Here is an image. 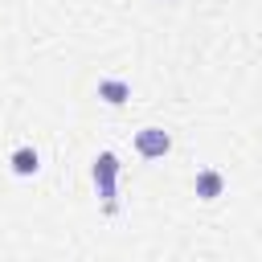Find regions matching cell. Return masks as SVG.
I'll return each mask as SVG.
<instances>
[{
  "label": "cell",
  "mask_w": 262,
  "mask_h": 262,
  "mask_svg": "<svg viewBox=\"0 0 262 262\" xmlns=\"http://www.w3.org/2000/svg\"><path fill=\"white\" fill-rule=\"evenodd\" d=\"M135 151L143 160H164L172 151V135L164 127H143V131H135Z\"/></svg>",
  "instance_id": "2"
},
{
  "label": "cell",
  "mask_w": 262,
  "mask_h": 262,
  "mask_svg": "<svg viewBox=\"0 0 262 262\" xmlns=\"http://www.w3.org/2000/svg\"><path fill=\"white\" fill-rule=\"evenodd\" d=\"M192 188H196V196H201V201H217V196L225 192V176H221L217 168H201V172H196V180H192Z\"/></svg>",
  "instance_id": "3"
},
{
  "label": "cell",
  "mask_w": 262,
  "mask_h": 262,
  "mask_svg": "<svg viewBox=\"0 0 262 262\" xmlns=\"http://www.w3.org/2000/svg\"><path fill=\"white\" fill-rule=\"evenodd\" d=\"M8 164H12V172H16V176H37L41 156H37V147H29V143H25V147H16V151H12V160H8Z\"/></svg>",
  "instance_id": "5"
},
{
  "label": "cell",
  "mask_w": 262,
  "mask_h": 262,
  "mask_svg": "<svg viewBox=\"0 0 262 262\" xmlns=\"http://www.w3.org/2000/svg\"><path fill=\"white\" fill-rule=\"evenodd\" d=\"M90 180H94V192L102 196V209L106 213H119V156L115 151H98L94 156V168H90Z\"/></svg>",
  "instance_id": "1"
},
{
  "label": "cell",
  "mask_w": 262,
  "mask_h": 262,
  "mask_svg": "<svg viewBox=\"0 0 262 262\" xmlns=\"http://www.w3.org/2000/svg\"><path fill=\"white\" fill-rule=\"evenodd\" d=\"M98 98L111 102V106H123V102L131 98V86H127L123 78H102V82H98Z\"/></svg>",
  "instance_id": "4"
}]
</instances>
